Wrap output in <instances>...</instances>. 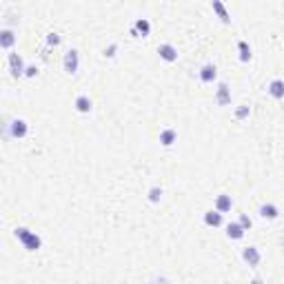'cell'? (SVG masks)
<instances>
[{"instance_id": "13", "label": "cell", "mask_w": 284, "mask_h": 284, "mask_svg": "<svg viewBox=\"0 0 284 284\" xmlns=\"http://www.w3.org/2000/svg\"><path fill=\"white\" fill-rule=\"evenodd\" d=\"M216 209L220 211V213H229V211L233 209V198L229 193H220L216 198Z\"/></svg>"}, {"instance_id": "21", "label": "cell", "mask_w": 284, "mask_h": 284, "mask_svg": "<svg viewBox=\"0 0 284 284\" xmlns=\"http://www.w3.org/2000/svg\"><path fill=\"white\" fill-rule=\"evenodd\" d=\"M249 113H251L249 105H240V107L236 109V118H237V120H244V118H249Z\"/></svg>"}, {"instance_id": "5", "label": "cell", "mask_w": 284, "mask_h": 284, "mask_svg": "<svg viewBox=\"0 0 284 284\" xmlns=\"http://www.w3.org/2000/svg\"><path fill=\"white\" fill-rule=\"evenodd\" d=\"M242 260H244V264L255 268V267H260V262H262V253H260L258 247H244L242 249Z\"/></svg>"}, {"instance_id": "23", "label": "cell", "mask_w": 284, "mask_h": 284, "mask_svg": "<svg viewBox=\"0 0 284 284\" xmlns=\"http://www.w3.org/2000/svg\"><path fill=\"white\" fill-rule=\"evenodd\" d=\"M47 45H49V47L60 45V36H58V33H49V36H47Z\"/></svg>"}, {"instance_id": "10", "label": "cell", "mask_w": 284, "mask_h": 284, "mask_svg": "<svg viewBox=\"0 0 284 284\" xmlns=\"http://www.w3.org/2000/svg\"><path fill=\"white\" fill-rule=\"evenodd\" d=\"M267 91H268V95H271V98L282 100V98H284V80L282 78H273L271 82H268Z\"/></svg>"}, {"instance_id": "1", "label": "cell", "mask_w": 284, "mask_h": 284, "mask_svg": "<svg viewBox=\"0 0 284 284\" xmlns=\"http://www.w3.org/2000/svg\"><path fill=\"white\" fill-rule=\"evenodd\" d=\"M16 237L20 240V244L27 251H38L42 247V237L36 231H29L27 226H18L16 229Z\"/></svg>"}, {"instance_id": "9", "label": "cell", "mask_w": 284, "mask_h": 284, "mask_svg": "<svg viewBox=\"0 0 284 284\" xmlns=\"http://www.w3.org/2000/svg\"><path fill=\"white\" fill-rule=\"evenodd\" d=\"M211 9H213V14H216L218 18H220L224 25H231V14L226 11L224 2L222 0H211Z\"/></svg>"}, {"instance_id": "19", "label": "cell", "mask_w": 284, "mask_h": 284, "mask_svg": "<svg viewBox=\"0 0 284 284\" xmlns=\"http://www.w3.org/2000/svg\"><path fill=\"white\" fill-rule=\"evenodd\" d=\"M237 51H240V63H251L253 53H251V47H249L247 40H240V42H237Z\"/></svg>"}, {"instance_id": "17", "label": "cell", "mask_w": 284, "mask_h": 284, "mask_svg": "<svg viewBox=\"0 0 284 284\" xmlns=\"http://www.w3.org/2000/svg\"><path fill=\"white\" fill-rule=\"evenodd\" d=\"M175 140H178V131H175V129L167 126V129L160 131V144H162V147H171Z\"/></svg>"}, {"instance_id": "18", "label": "cell", "mask_w": 284, "mask_h": 284, "mask_svg": "<svg viewBox=\"0 0 284 284\" xmlns=\"http://www.w3.org/2000/svg\"><path fill=\"white\" fill-rule=\"evenodd\" d=\"M260 216H262L264 220H275V218L280 216V209L275 205H271V202H267V205L260 206Z\"/></svg>"}, {"instance_id": "22", "label": "cell", "mask_w": 284, "mask_h": 284, "mask_svg": "<svg viewBox=\"0 0 284 284\" xmlns=\"http://www.w3.org/2000/svg\"><path fill=\"white\" fill-rule=\"evenodd\" d=\"M237 222H240V224H242L244 229H247V231H249V229H251V226H253V220L247 216V213H242V216H240V220H237Z\"/></svg>"}, {"instance_id": "16", "label": "cell", "mask_w": 284, "mask_h": 284, "mask_svg": "<svg viewBox=\"0 0 284 284\" xmlns=\"http://www.w3.org/2000/svg\"><path fill=\"white\" fill-rule=\"evenodd\" d=\"M205 224L206 226H213V229H216V226H222V224H224V220H222V213L218 209L206 211V213H205Z\"/></svg>"}, {"instance_id": "24", "label": "cell", "mask_w": 284, "mask_h": 284, "mask_svg": "<svg viewBox=\"0 0 284 284\" xmlns=\"http://www.w3.org/2000/svg\"><path fill=\"white\" fill-rule=\"evenodd\" d=\"M116 51H118V45H111L109 49H105V56H107V58H113V56H116Z\"/></svg>"}, {"instance_id": "15", "label": "cell", "mask_w": 284, "mask_h": 284, "mask_svg": "<svg viewBox=\"0 0 284 284\" xmlns=\"http://www.w3.org/2000/svg\"><path fill=\"white\" fill-rule=\"evenodd\" d=\"M74 107L78 113H91V109H94V102H91L89 95H78L74 100Z\"/></svg>"}, {"instance_id": "3", "label": "cell", "mask_w": 284, "mask_h": 284, "mask_svg": "<svg viewBox=\"0 0 284 284\" xmlns=\"http://www.w3.org/2000/svg\"><path fill=\"white\" fill-rule=\"evenodd\" d=\"M7 63H9V71H11V76H14V78H20V76H25L27 64H25V60H22L20 53L11 51L9 56H7Z\"/></svg>"}, {"instance_id": "7", "label": "cell", "mask_w": 284, "mask_h": 284, "mask_svg": "<svg viewBox=\"0 0 284 284\" xmlns=\"http://www.w3.org/2000/svg\"><path fill=\"white\" fill-rule=\"evenodd\" d=\"M216 105H220V107L231 105V89H229V84H226V82L218 84V89H216Z\"/></svg>"}, {"instance_id": "14", "label": "cell", "mask_w": 284, "mask_h": 284, "mask_svg": "<svg viewBox=\"0 0 284 284\" xmlns=\"http://www.w3.org/2000/svg\"><path fill=\"white\" fill-rule=\"evenodd\" d=\"M14 45H16V33L11 32V29H2L0 32V47L5 49V51H11Z\"/></svg>"}, {"instance_id": "6", "label": "cell", "mask_w": 284, "mask_h": 284, "mask_svg": "<svg viewBox=\"0 0 284 284\" xmlns=\"http://www.w3.org/2000/svg\"><path fill=\"white\" fill-rule=\"evenodd\" d=\"M198 76H200V82L209 84V82H213V80L218 78V67L213 63H206V64H202V67H200Z\"/></svg>"}, {"instance_id": "25", "label": "cell", "mask_w": 284, "mask_h": 284, "mask_svg": "<svg viewBox=\"0 0 284 284\" xmlns=\"http://www.w3.org/2000/svg\"><path fill=\"white\" fill-rule=\"evenodd\" d=\"M25 76H27V78H33V76H38V67H27L25 69Z\"/></svg>"}, {"instance_id": "8", "label": "cell", "mask_w": 284, "mask_h": 284, "mask_svg": "<svg viewBox=\"0 0 284 284\" xmlns=\"http://www.w3.org/2000/svg\"><path fill=\"white\" fill-rule=\"evenodd\" d=\"M158 56L164 63H175V60H178V49H175L171 42H164V45L158 47Z\"/></svg>"}, {"instance_id": "20", "label": "cell", "mask_w": 284, "mask_h": 284, "mask_svg": "<svg viewBox=\"0 0 284 284\" xmlns=\"http://www.w3.org/2000/svg\"><path fill=\"white\" fill-rule=\"evenodd\" d=\"M147 198H149V202L158 205V202L162 200V189H160V187H151V189H149V193H147Z\"/></svg>"}, {"instance_id": "4", "label": "cell", "mask_w": 284, "mask_h": 284, "mask_svg": "<svg viewBox=\"0 0 284 284\" xmlns=\"http://www.w3.org/2000/svg\"><path fill=\"white\" fill-rule=\"evenodd\" d=\"M63 67H64V71H67L69 76L78 74V69H80V56H78V51H76V49H69V51L64 53Z\"/></svg>"}, {"instance_id": "2", "label": "cell", "mask_w": 284, "mask_h": 284, "mask_svg": "<svg viewBox=\"0 0 284 284\" xmlns=\"http://www.w3.org/2000/svg\"><path fill=\"white\" fill-rule=\"evenodd\" d=\"M7 133H9V138L22 140V138H27V133H29V125H27V120H22V118H16V120H11L9 125H7Z\"/></svg>"}, {"instance_id": "11", "label": "cell", "mask_w": 284, "mask_h": 284, "mask_svg": "<svg viewBox=\"0 0 284 284\" xmlns=\"http://www.w3.org/2000/svg\"><path fill=\"white\" fill-rule=\"evenodd\" d=\"M131 33H133V36L147 38L149 33H151V22H149L147 18H138L136 25H133V29H131Z\"/></svg>"}, {"instance_id": "12", "label": "cell", "mask_w": 284, "mask_h": 284, "mask_svg": "<svg viewBox=\"0 0 284 284\" xmlns=\"http://www.w3.org/2000/svg\"><path fill=\"white\" fill-rule=\"evenodd\" d=\"M247 229H244L240 222H231V224H226V237L229 240H242Z\"/></svg>"}]
</instances>
